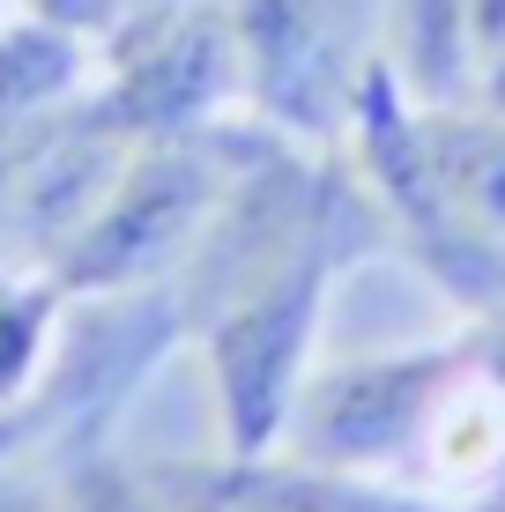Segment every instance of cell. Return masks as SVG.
<instances>
[{
    "instance_id": "cell-1",
    "label": "cell",
    "mask_w": 505,
    "mask_h": 512,
    "mask_svg": "<svg viewBox=\"0 0 505 512\" xmlns=\"http://www.w3.org/2000/svg\"><path fill=\"white\" fill-rule=\"evenodd\" d=\"M223 156H231V127L134 141V156L104 179V193L75 216V231L45 253L60 290L90 305V297H119L134 282H164L231 186L238 164H223Z\"/></svg>"
},
{
    "instance_id": "cell-2",
    "label": "cell",
    "mask_w": 505,
    "mask_h": 512,
    "mask_svg": "<svg viewBox=\"0 0 505 512\" xmlns=\"http://www.w3.org/2000/svg\"><path fill=\"white\" fill-rule=\"evenodd\" d=\"M342 134H350V171H357V186L372 193L387 238L454 297L468 320L505 312V245L461 216V201L446 193L439 164H431L424 112H416L409 90L387 75L379 52L357 75V97H350Z\"/></svg>"
},
{
    "instance_id": "cell-3",
    "label": "cell",
    "mask_w": 505,
    "mask_h": 512,
    "mask_svg": "<svg viewBox=\"0 0 505 512\" xmlns=\"http://www.w3.org/2000/svg\"><path fill=\"white\" fill-rule=\"evenodd\" d=\"M461 364V334L454 342H416V349H379V357H350L305 379L298 409H290L283 453H298L312 468L364 475V483L402 490L416 468V446L431 431L446 379ZM409 498V490H402Z\"/></svg>"
},
{
    "instance_id": "cell-4",
    "label": "cell",
    "mask_w": 505,
    "mask_h": 512,
    "mask_svg": "<svg viewBox=\"0 0 505 512\" xmlns=\"http://www.w3.org/2000/svg\"><path fill=\"white\" fill-rule=\"evenodd\" d=\"M246 97L231 8L156 0L127 15V45L112 52V90L97 104V127L112 141H179L223 119V104Z\"/></svg>"
},
{
    "instance_id": "cell-5",
    "label": "cell",
    "mask_w": 505,
    "mask_h": 512,
    "mask_svg": "<svg viewBox=\"0 0 505 512\" xmlns=\"http://www.w3.org/2000/svg\"><path fill=\"white\" fill-rule=\"evenodd\" d=\"M379 0H231V38L260 119L290 134H335L357 75L372 67Z\"/></svg>"
},
{
    "instance_id": "cell-6",
    "label": "cell",
    "mask_w": 505,
    "mask_h": 512,
    "mask_svg": "<svg viewBox=\"0 0 505 512\" xmlns=\"http://www.w3.org/2000/svg\"><path fill=\"white\" fill-rule=\"evenodd\" d=\"M142 483L164 512H431V505H416L387 483L312 468L283 446L253 453V461L216 453L201 468H142Z\"/></svg>"
},
{
    "instance_id": "cell-7",
    "label": "cell",
    "mask_w": 505,
    "mask_h": 512,
    "mask_svg": "<svg viewBox=\"0 0 505 512\" xmlns=\"http://www.w3.org/2000/svg\"><path fill=\"white\" fill-rule=\"evenodd\" d=\"M379 60L409 104H468V0H387Z\"/></svg>"
},
{
    "instance_id": "cell-8",
    "label": "cell",
    "mask_w": 505,
    "mask_h": 512,
    "mask_svg": "<svg viewBox=\"0 0 505 512\" xmlns=\"http://www.w3.org/2000/svg\"><path fill=\"white\" fill-rule=\"evenodd\" d=\"M424 141H431V164H439L446 193L461 201V216L505 245V112H491V104H439V112H424Z\"/></svg>"
},
{
    "instance_id": "cell-9",
    "label": "cell",
    "mask_w": 505,
    "mask_h": 512,
    "mask_svg": "<svg viewBox=\"0 0 505 512\" xmlns=\"http://www.w3.org/2000/svg\"><path fill=\"white\" fill-rule=\"evenodd\" d=\"M67 312H75V297L60 290V275L45 260L38 268H0V416H15L45 386Z\"/></svg>"
},
{
    "instance_id": "cell-10",
    "label": "cell",
    "mask_w": 505,
    "mask_h": 512,
    "mask_svg": "<svg viewBox=\"0 0 505 512\" xmlns=\"http://www.w3.org/2000/svg\"><path fill=\"white\" fill-rule=\"evenodd\" d=\"M82 67H90V52H82V38L67 23H52V15H38V23H0V141L23 134L38 112H52L60 97H75Z\"/></svg>"
},
{
    "instance_id": "cell-11",
    "label": "cell",
    "mask_w": 505,
    "mask_h": 512,
    "mask_svg": "<svg viewBox=\"0 0 505 512\" xmlns=\"http://www.w3.org/2000/svg\"><path fill=\"white\" fill-rule=\"evenodd\" d=\"M52 512H164V505L149 498L142 468H119V461H104V453H82Z\"/></svg>"
},
{
    "instance_id": "cell-12",
    "label": "cell",
    "mask_w": 505,
    "mask_h": 512,
    "mask_svg": "<svg viewBox=\"0 0 505 512\" xmlns=\"http://www.w3.org/2000/svg\"><path fill=\"white\" fill-rule=\"evenodd\" d=\"M468 104L505 112V0H468Z\"/></svg>"
},
{
    "instance_id": "cell-13",
    "label": "cell",
    "mask_w": 505,
    "mask_h": 512,
    "mask_svg": "<svg viewBox=\"0 0 505 512\" xmlns=\"http://www.w3.org/2000/svg\"><path fill=\"white\" fill-rule=\"evenodd\" d=\"M0 512H52V505H38L30 490H15V483H0Z\"/></svg>"
},
{
    "instance_id": "cell-14",
    "label": "cell",
    "mask_w": 505,
    "mask_h": 512,
    "mask_svg": "<svg viewBox=\"0 0 505 512\" xmlns=\"http://www.w3.org/2000/svg\"><path fill=\"white\" fill-rule=\"evenodd\" d=\"M446 512H505V490H491V498H476V505H446Z\"/></svg>"
},
{
    "instance_id": "cell-15",
    "label": "cell",
    "mask_w": 505,
    "mask_h": 512,
    "mask_svg": "<svg viewBox=\"0 0 505 512\" xmlns=\"http://www.w3.org/2000/svg\"><path fill=\"white\" fill-rule=\"evenodd\" d=\"M483 327H491V342L505 349V312H491V320H483Z\"/></svg>"
},
{
    "instance_id": "cell-16",
    "label": "cell",
    "mask_w": 505,
    "mask_h": 512,
    "mask_svg": "<svg viewBox=\"0 0 505 512\" xmlns=\"http://www.w3.org/2000/svg\"><path fill=\"white\" fill-rule=\"evenodd\" d=\"M0 23H8V0H0Z\"/></svg>"
}]
</instances>
